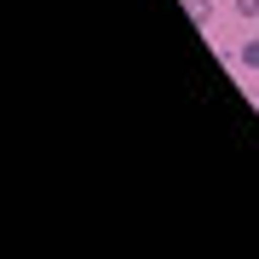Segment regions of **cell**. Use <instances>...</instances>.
Segmentation results:
<instances>
[{
    "label": "cell",
    "mask_w": 259,
    "mask_h": 259,
    "mask_svg": "<svg viewBox=\"0 0 259 259\" xmlns=\"http://www.w3.org/2000/svg\"><path fill=\"white\" fill-rule=\"evenodd\" d=\"M185 12H190L196 29H213V0H185Z\"/></svg>",
    "instance_id": "cell-1"
},
{
    "label": "cell",
    "mask_w": 259,
    "mask_h": 259,
    "mask_svg": "<svg viewBox=\"0 0 259 259\" xmlns=\"http://www.w3.org/2000/svg\"><path fill=\"white\" fill-rule=\"evenodd\" d=\"M236 6V18H248V23H259V0H231Z\"/></svg>",
    "instance_id": "cell-3"
},
{
    "label": "cell",
    "mask_w": 259,
    "mask_h": 259,
    "mask_svg": "<svg viewBox=\"0 0 259 259\" xmlns=\"http://www.w3.org/2000/svg\"><path fill=\"white\" fill-rule=\"evenodd\" d=\"M236 58H242V64H248V69H253V75H259V35H253V40H248V47H242V52H236Z\"/></svg>",
    "instance_id": "cell-2"
}]
</instances>
